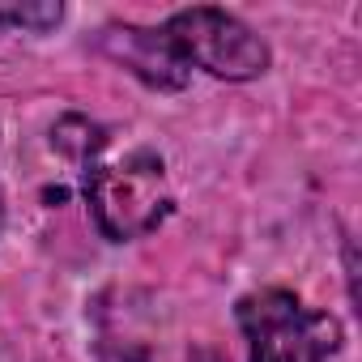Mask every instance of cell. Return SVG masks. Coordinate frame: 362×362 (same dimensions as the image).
<instances>
[{
    "label": "cell",
    "mask_w": 362,
    "mask_h": 362,
    "mask_svg": "<svg viewBox=\"0 0 362 362\" xmlns=\"http://www.w3.org/2000/svg\"><path fill=\"white\" fill-rule=\"evenodd\" d=\"M239 328L247 332L252 362H332L341 349V324L328 311L303 307L290 290L239 298Z\"/></svg>",
    "instance_id": "1"
},
{
    "label": "cell",
    "mask_w": 362,
    "mask_h": 362,
    "mask_svg": "<svg viewBox=\"0 0 362 362\" xmlns=\"http://www.w3.org/2000/svg\"><path fill=\"white\" fill-rule=\"evenodd\" d=\"M86 201L107 239H141L170 214V184L162 158L136 149L115 162H98L86 175Z\"/></svg>",
    "instance_id": "2"
},
{
    "label": "cell",
    "mask_w": 362,
    "mask_h": 362,
    "mask_svg": "<svg viewBox=\"0 0 362 362\" xmlns=\"http://www.w3.org/2000/svg\"><path fill=\"white\" fill-rule=\"evenodd\" d=\"M162 35L175 43L188 69L197 64L226 81H252L269 69L264 39L226 9H184L162 26Z\"/></svg>",
    "instance_id": "3"
},
{
    "label": "cell",
    "mask_w": 362,
    "mask_h": 362,
    "mask_svg": "<svg viewBox=\"0 0 362 362\" xmlns=\"http://www.w3.org/2000/svg\"><path fill=\"white\" fill-rule=\"evenodd\" d=\"M107 47L136 73L145 77L149 86H162V90H179L188 81V64L184 56L175 52V43L162 35V30H141V26H124V30H111L107 35Z\"/></svg>",
    "instance_id": "4"
},
{
    "label": "cell",
    "mask_w": 362,
    "mask_h": 362,
    "mask_svg": "<svg viewBox=\"0 0 362 362\" xmlns=\"http://www.w3.org/2000/svg\"><path fill=\"white\" fill-rule=\"evenodd\" d=\"M0 18H9L13 26H35V30H47L64 18L60 5H35V9H0Z\"/></svg>",
    "instance_id": "5"
},
{
    "label": "cell",
    "mask_w": 362,
    "mask_h": 362,
    "mask_svg": "<svg viewBox=\"0 0 362 362\" xmlns=\"http://www.w3.org/2000/svg\"><path fill=\"white\" fill-rule=\"evenodd\" d=\"M0 226H5V192H0Z\"/></svg>",
    "instance_id": "6"
}]
</instances>
